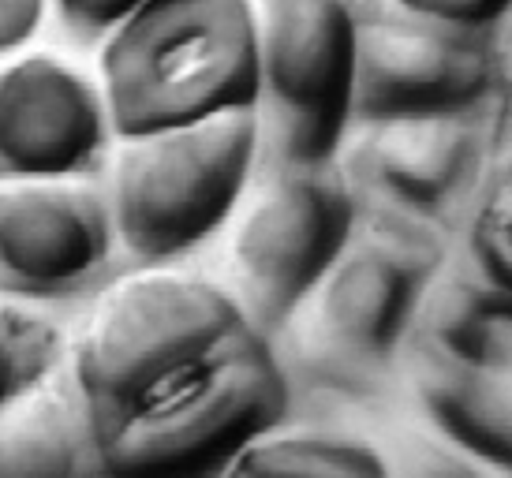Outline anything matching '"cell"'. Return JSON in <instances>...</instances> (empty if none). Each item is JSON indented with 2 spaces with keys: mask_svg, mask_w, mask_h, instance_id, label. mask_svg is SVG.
I'll return each mask as SVG.
<instances>
[{
  "mask_svg": "<svg viewBox=\"0 0 512 478\" xmlns=\"http://www.w3.org/2000/svg\"><path fill=\"white\" fill-rule=\"evenodd\" d=\"M68 370L105 475L228 471L296 400L277 340L228 288L187 273L116 284Z\"/></svg>",
  "mask_w": 512,
  "mask_h": 478,
  "instance_id": "6da1fadb",
  "label": "cell"
},
{
  "mask_svg": "<svg viewBox=\"0 0 512 478\" xmlns=\"http://www.w3.org/2000/svg\"><path fill=\"white\" fill-rule=\"evenodd\" d=\"M453 247L434 232L363 213L273 337L292 385L344 408H389L404 396V348Z\"/></svg>",
  "mask_w": 512,
  "mask_h": 478,
  "instance_id": "7a4b0ae2",
  "label": "cell"
},
{
  "mask_svg": "<svg viewBox=\"0 0 512 478\" xmlns=\"http://www.w3.org/2000/svg\"><path fill=\"white\" fill-rule=\"evenodd\" d=\"M116 139L258 109L255 0H143L101 42Z\"/></svg>",
  "mask_w": 512,
  "mask_h": 478,
  "instance_id": "3957f363",
  "label": "cell"
},
{
  "mask_svg": "<svg viewBox=\"0 0 512 478\" xmlns=\"http://www.w3.org/2000/svg\"><path fill=\"white\" fill-rule=\"evenodd\" d=\"M404 396L449 449L512 471V292L456 247L412 325Z\"/></svg>",
  "mask_w": 512,
  "mask_h": 478,
  "instance_id": "277c9868",
  "label": "cell"
},
{
  "mask_svg": "<svg viewBox=\"0 0 512 478\" xmlns=\"http://www.w3.org/2000/svg\"><path fill=\"white\" fill-rule=\"evenodd\" d=\"M258 157V109H228L120 139L109 183L120 251L139 266L195 251L240 206Z\"/></svg>",
  "mask_w": 512,
  "mask_h": 478,
  "instance_id": "5b68a950",
  "label": "cell"
},
{
  "mask_svg": "<svg viewBox=\"0 0 512 478\" xmlns=\"http://www.w3.org/2000/svg\"><path fill=\"white\" fill-rule=\"evenodd\" d=\"M501 98L348 124L337 169L359 210L456 243L498 157Z\"/></svg>",
  "mask_w": 512,
  "mask_h": 478,
  "instance_id": "8992f818",
  "label": "cell"
},
{
  "mask_svg": "<svg viewBox=\"0 0 512 478\" xmlns=\"http://www.w3.org/2000/svg\"><path fill=\"white\" fill-rule=\"evenodd\" d=\"M356 195L337 161H273L232 236L228 269L240 299L270 337L292 318L359 228Z\"/></svg>",
  "mask_w": 512,
  "mask_h": 478,
  "instance_id": "52a82bcc",
  "label": "cell"
},
{
  "mask_svg": "<svg viewBox=\"0 0 512 478\" xmlns=\"http://www.w3.org/2000/svg\"><path fill=\"white\" fill-rule=\"evenodd\" d=\"M363 0H255L262 154L333 161L352 124V57Z\"/></svg>",
  "mask_w": 512,
  "mask_h": 478,
  "instance_id": "ba28073f",
  "label": "cell"
},
{
  "mask_svg": "<svg viewBox=\"0 0 512 478\" xmlns=\"http://www.w3.org/2000/svg\"><path fill=\"white\" fill-rule=\"evenodd\" d=\"M501 94L490 23H464L400 0H363L352 57V124L464 109Z\"/></svg>",
  "mask_w": 512,
  "mask_h": 478,
  "instance_id": "9c48e42d",
  "label": "cell"
},
{
  "mask_svg": "<svg viewBox=\"0 0 512 478\" xmlns=\"http://www.w3.org/2000/svg\"><path fill=\"white\" fill-rule=\"evenodd\" d=\"M120 254L109 195L64 180L0 187V296L53 303L94 292Z\"/></svg>",
  "mask_w": 512,
  "mask_h": 478,
  "instance_id": "30bf717a",
  "label": "cell"
},
{
  "mask_svg": "<svg viewBox=\"0 0 512 478\" xmlns=\"http://www.w3.org/2000/svg\"><path fill=\"white\" fill-rule=\"evenodd\" d=\"M113 131L101 86L53 57L0 68V180L90 172Z\"/></svg>",
  "mask_w": 512,
  "mask_h": 478,
  "instance_id": "8fae6325",
  "label": "cell"
},
{
  "mask_svg": "<svg viewBox=\"0 0 512 478\" xmlns=\"http://www.w3.org/2000/svg\"><path fill=\"white\" fill-rule=\"evenodd\" d=\"M0 475H105L72 370H57L0 419Z\"/></svg>",
  "mask_w": 512,
  "mask_h": 478,
  "instance_id": "7c38bea8",
  "label": "cell"
},
{
  "mask_svg": "<svg viewBox=\"0 0 512 478\" xmlns=\"http://www.w3.org/2000/svg\"><path fill=\"white\" fill-rule=\"evenodd\" d=\"M228 471L240 475H385L389 460L374 441L329 430L281 434V426L251 441Z\"/></svg>",
  "mask_w": 512,
  "mask_h": 478,
  "instance_id": "4fadbf2b",
  "label": "cell"
},
{
  "mask_svg": "<svg viewBox=\"0 0 512 478\" xmlns=\"http://www.w3.org/2000/svg\"><path fill=\"white\" fill-rule=\"evenodd\" d=\"M64 363L57 322L19 307H0V419L42 389Z\"/></svg>",
  "mask_w": 512,
  "mask_h": 478,
  "instance_id": "5bb4252c",
  "label": "cell"
},
{
  "mask_svg": "<svg viewBox=\"0 0 512 478\" xmlns=\"http://www.w3.org/2000/svg\"><path fill=\"white\" fill-rule=\"evenodd\" d=\"M456 251L475 273L512 292V165H494L456 236Z\"/></svg>",
  "mask_w": 512,
  "mask_h": 478,
  "instance_id": "9a60e30c",
  "label": "cell"
},
{
  "mask_svg": "<svg viewBox=\"0 0 512 478\" xmlns=\"http://www.w3.org/2000/svg\"><path fill=\"white\" fill-rule=\"evenodd\" d=\"M143 0H57L60 23L79 42H105Z\"/></svg>",
  "mask_w": 512,
  "mask_h": 478,
  "instance_id": "2e32d148",
  "label": "cell"
},
{
  "mask_svg": "<svg viewBox=\"0 0 512 478\" xmlns=\"http://www.w3.org/2000/svg\"><path fill=\"white\" fill-rule=\"evenodd\" d=\"M45 0H0V57L12 53L38 30Z\"/></svg>",
  "mask_w": 512,
  "mask_h": 478,
  "instance_id": "e0dca14e",
  "label": "cell"
},
{
  "mask_svg": "<svg viewBox=\"0 0 512 478\" xmlns=\"http://www.w3.org/2000/svg\"><path fill=\"white\" fill-rule=\"evenodd\" d=\"M400 4H412L423 12L449 15V19H464V23H494V15L501 12L505 0H400Z\"/></svg>",
  "mask_w": 512,
  "mask_h": 478,
  "instance_id": "ac0fdd59",
  "label": "cell"
},
{
  "mask_svg": "<svg viewBox=\"0 0 512 478\" xmlns=\"http://www.w3.org/2000/svg\"><path fill=\"white\" fill-rule=\"evenodd\" d=\"M494 49H498V71H501V90H512V0L501 4L494 15Z\"/></svg>",
  "mask_w": 512,
  "mask_h": 478,
  "instance_id": "d6986e66",
  "label": "cell"
},
{
  "mask_svg": "<svg viewBox=\"0 0 512 478\" xmlns=\"http://www.w3.org/2000/svg\"><path fill=\"white\" fill-rule=\"evenodd\" d=\"M494 165H512V90L501 94L498 105V157Z\"/></svg>",
  "mask_w": 512,
  "mask_h": 478,
  "instance_id": "ffe728a7",
  "label": "cell"
}]
</instances>
